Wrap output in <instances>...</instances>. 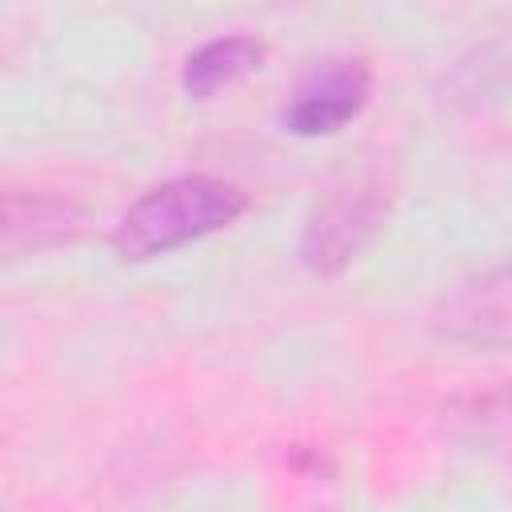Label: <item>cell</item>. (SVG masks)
<instances>
[{
  "label": "cell",
  "mask_w": 512,
  "mask_h": 512,
  "mask_svg": "<svg viewBox=\"0 0 512 512\" xmlns=\"http://www.w3.org/2000/svg\"><path fill=\"white\" fill-rule=\"evenodd\" d=\"M248 212V192L220 176H172L140 192L112 228V252L124 264H144L224 232Z\"/></svg>",
  "instance_id": "cell-1"
},
{
  "label": "cell",
  "mask_w": 512,
  "mask_h": 512,
  "mask_svg": "<svg viewBox=\"0 0 512 512\" xmlns=\"http://www.w3.org/2000/svg\"><path fill=\"white\" fill-rule=\"evenodd\" d=\"M388 192L376 180H348L336 184L332 192H324L304 224H300V240H296V260L308 276L316 280H332L340 276L348 264H356L376 236L388 224Z\"/></svg>",
  "instance_id": "cell-2"
},
{
  "label": "cell",
  "mask_w": 512,
  "mask_h": 512,
  "mask_svg": "<svg viewBox=\"0 0 512 512\" xmlns=\"http://www.w3.org/2000/svg\"><path fill=\"white\" fill-rule=\"evenodd\" d=\"M372 96V68L360 56H320L312 60L296 84L288 88V100L280 108V124L292 136L316 140L336 136L348 128Z\"/></svg>",
  "instance_id": "cell-3"
},
{
  "label": "cell",
  "mask_w": 512,
  "mask_h": 512,
  "mask_svg": "<svg viewBox=\"0 0 512 512\" xmlns=\"http://www.w3.org/2000/svg\"><path fill=\"white\" fill-rule=\"evenodd\" d=\"M432 332L460 348H512V260L452 284L432 308Z\"/></svg>",
  "instance_id": "cell-4"
},
{
  "label": "cell",
  "mask_w": 512,
  "mask_h": 512,
  "mask_svg": "<svg viewBox=\"0 0 512 512\" xmlns=\"http://www.w3.org/2000/svg\"><path fill=\"white\" fill-rule=\"evenodd\" d=\"M84 228H88L84 204L64 192H48V188H8L4 192L0 252L8 260L64 248V244L80 240Z\"/></svg>",
  "instance_id": "cell-5"
},
{
  "label": "cell",
  "mask_w": 512,
  "mask_h": 512,
  "mask_svg": "<svg viewBox=\"0 0 512 512\" xmlns=\"http://www.w3.org/2000/svg\"><path fill=\"white\" fill-rule=\"evenodd\" d=\"M440 436L460 452L512 460V380L448 400L440 408Z\"/></svg>",
  "instance_id": "cell-6"
},
{
  "label": "cell",
  "mask_w": 512,
  "mask_h": 512,
  "mask_svg": "<svg viewBox=\"0 0 512 512\" xmlns=\"http://www.w3.org/2000/svg\"><path fill=\"white\" fill-rule=\"evenodd\" d=\"M264 40L248 36V32H232V36H216L200 48H192L184 56L180 68V88L188 100H212L224 88L248 80L260 64H264Z\"/></svg>",
  "instance_id": "cell-7"
},
{
  "label": "cell",
  "mask_w": 512,
  "mask_h": 512,
  "mask_svg": "<svg viewBox=\"0 0 512 512\" xmlns=\"http://www.w3.org/2000/svg\"><path fill=\"white\" fill-rule=\"evenodd\" d=\"M512 84V40H488L480 48H472L468 56H460L448 72H444V88L440 100L448 108H480L488 100H500Z\"/></svg>",
  "instance_id": "cell-8"
}]
</instances>
